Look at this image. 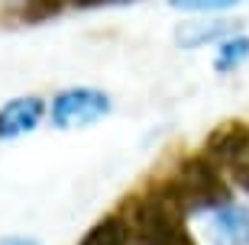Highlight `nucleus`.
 I'll return each instance as SVG.
<instances>
[{"label":"nucleus","instance_id":"ddd939ff","mask_svg":"<svg viewBox=\"0 0 249 245\" xmlns=\"http://www.w3.org/2000/svg\"><path fill=\"white\" fill-rule=\"evenodd\" d=\"M104 3H113V0H74V10H91V7H104Z\"/></svg>","mask_w":249,"mask_h":245},{"label":"nucleus","instance_id":"423d86ee","mask_svg":"<svg viewBox=\"0 0 249 245\" xmlns=\"http://www.w3.org/2000/svg\"><path fill=\"white\" fill-rule=\"evenodd\" d=\"M240 33V19L227 16H207V19H185L175 26V46L178 49H201V46H220L223 39Z\"/></svg>","mask_w":249,"mask_h":245},{"label":"nucleus","instance_id":"0eeeda50","mask_svg":"<svg viewBox=\"0 0 249 245\" xmlns=\"http://www.w3.org/2000/svg\"><path fill=\"white\" fill-rule=\"evenodd\" d=\"M211 232L220 245H249V207H227L211 213Z\"/></svg>","mask_w":249,"mask_h":245},{"label":"nucleus","instance_id":"f8f14e48","mask_svg":"<svg viewBox=\"0 0 249 245\" xmlns=\"http://www.w3.org/2000/svg\"><path fill=\"white\" fill-rule=\"evenodd\" d=\"M233 178H236V184H240L243 191L249 194V162H243V164H236L233 168Z\"/></svg>","mask_w":249,"mask_h":245},{"label":"nucleus","instance_id":"9b49d317","mask_svg":"<svg viewBox=\"0 0 249 245\" xmlns=\"http://www.w3.org/2000/svg\"><path fill=\"white\" fill-rule=\"evenodd\" d=\"M240 3L243 0H168V7L178 13H227Z\"/></svg>","mask_w":249,"mask_h":245},{"label":"nucleus","instance_id":"1a4fd4ad","mask_svg":"<svg viewBox=\"0 0 249 245\" xmlns=\"http://www.w3.org/2000/svg\"><path fill=\"white\" fill-rule=\"evenodd\" d=\"M249 58V36H230V39H223L220 46H217V58H213V68L220 74L227 71H236L240 65H246Z\"/></svg>","mask_w":249,"mask_h":245},{"label":"nucleus","instance_id":"4468645a","mask_svg":"<svg viewBox=\"0 0 249 245\" xmlns=\"http://www.w3.org/2000/svg\"><path fill=\"white\" fill-rule=\"evenodd\" d=\"M0 245H39V242H33V239H23V236H17V239H3Z\"/></svg>","mask_w":249,"mask_h":245},{"label":"nucleus","instance_id":"f257e3e1","mask_svg":"<svg viewBox=\"0 0 249 245\" xmlns=\"http://www.w3.org/2000/svg\"><path fill=\"white\" fill-rule=\"evenodd\" d=\"M185 213H213V210L233 203L230 184L223 181L220 168L207 155H191L178 164V171L162 187Z\"/></svg>","mask_w":249,"mask_h":245},{"label":"nucleus","instance_id":"39448f33","mask_svg":"<svg viewBox=\"0 0 249 245\" xmlns=\"http://www.w3.org/2000/svg\"><path fill=\"white\" fill-rule=\"evenodd\" d=\"M46 116H49V107L36 94H23V97L7 100L0 107V142H10V139L33 132Z\"/></svg>","mask_w":249,"mask_h":245},{"label":"nucleus","instance_id":"f03ea898","mask_svg":"<svg viewBox=\"0 0 249 245\" xmlns=\"http://www.w3.org/2000/svg\"><path fill=\"white\" fill-rule=\"evenodd\" d=\"M185 216V210L159 187V191L142 194L126 219L133 226L136 245H197Z\"/></svg>","mask_w":249,"mask_h":245},{"label":"nucleus","instance_id":"9d476101","mask_svg":"<svg viewBox=\"0 0 249 245\" xmlns=\"http://www.w3.org/2000/svg\"><path fill=\"white\" fill-rule=\"evenodd\" d=\"M74 0H26L23 3V19L26 23H42V19L58 16L65 7H71Z\"/></svg>","mask_w":249,"mask_h":245},{"label":"nucleus","instance_id":"6e6552de","mask_svg":"<svg viewBox=\"0 0 249 245\" xmlns=\"http://www.w3.org/2000/svg\"><path fill=\"white\" fill-rule=\"evenodd\" d=\"M78 245H136V236H133V226H129L126 216L110 213V216L97 219L81 236Z\"/></svg>","mask_w":249,"mask_h":245},{"label":"nucleus","instance_id":"20e7f679","mask_svg":"<svg viewBox=\"0 0 249 245\" xmlns=\"http://www.w3.org/2000/svg\"><path fill=\"white\" fill-rule=\"evenodd\" d=\"M217 168H236L249 162V123L243 119H227L220 126H213L204 139V152Z\"/></svg>","mask_w":249,"mask_h":245},{"label":"nucleus","instance_id":"7ed1b4c3","mask_svg":"<svg viewBox=\"0 0 249 245\" xmlns=\"http://www.w3.org/2000/svg\"><path fill=\"white\" fill-rule=\"evenodd\" d=\"M113 100L101 87H65L49 103V119L55 129H81L110 116Z\"/></svg>","mask_w":249,"mask_h":245}]
</instances>
